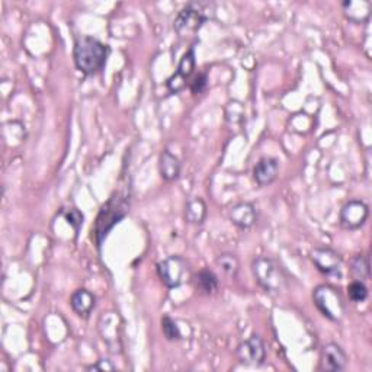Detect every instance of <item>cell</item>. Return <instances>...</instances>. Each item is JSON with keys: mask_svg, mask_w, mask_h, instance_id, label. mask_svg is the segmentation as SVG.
<instances>
[{"mask_svg": "<svg viewBox=\"0 0 372 372\" xmlns=\"http://www.w3.org/2000/svg\"><path fill=\"white\" fill-rule=\"evenodd\" d=\"M162 330H163L165 338L170 342H176V340L182 339V333L179 330L178 323H176L173 319H170L169 316H165L162 319Z\"/></svg>", "mask_w": 372, "mask_h": 372, "instance_id": "cell-23", "label": "cell"}, {"mask_svg": "<svg viewBox=\"0 0 372 372\" xmlns=\"http://www.w3.org/2000/svg\"><path fill=\"white\" fill-rule=\"evenodd\" d=\"M368 215L369 208L364 201L352 200L342 207L339 223L345 230H358L366 223Z\"/></svg>", "mask_w": 372, "mask_h": 372, "instance_id": "cell-9", "label": "cell"}, {"mask_svg": "<svg viewBox=\"0 0 372 372\" xmlns=\"http://www.w3.org/2000/svg\"><path fill=\"white\" fill-rule=\"evenodd\" d=\"M228 217L234 226H237L242 230H249L256 224L258 220L256 207H254L252 202H239L230 209Z\"/></svg>", "mask_w": 372, "mask_h": 372, "instance_id": "cell-14", "label": "cell"}, {"mask_svg": "<svg viewBox=\"0 0 372 372\" xmlns=\"http://www.w3.org/2000/svg\"><path fill=\"white\" fill-rule=\"evenodd\" d=\"M88 371H113L115 366L106 361V359H101V361H97L95 365H90L86 368Z\"/></svg>", "mask_w": 372, "mask_h": 372, "instance_id": "cell-26", "label": "cell"}, {"mask_svg": "<svg viewBox=\"0 0 372 372\" xmlns=\"http://www.w3.org/2000/svg\"><path fill=\"white\" fill-rule=\"evenodd\" d=\"M108 55L109 47L93 36H81L74 44V64L86 76L99 73L106 64Z\"/></svg>", "mask_w": 372, "mask_h": 372, "instance_id": "cell-1", "label": "cell"}, {"mask_svg": "<svg viewBox=\"0 0 372 372\" xmlns=\"http://www.w3.org/2000/svg\"><path fill=\"white\" fill-rule=\"evenodd\" d=\"M312 301L322 315L330 322H340L345 316V303L340 292L330 285H319L312 291Z\"/></svg>", "mask_w": 372, "mask_h": 372, "instance_id": "cell-4", "label": "cell"}, {"mask_svg": "<svg viewBox=\"0 0 372 372\" xmlns=\"http://www.w3.org/2000/svg\"><path fill=\"white\" fill-rule=\"evenodd\" d=\"M207 219V205L201 198L188 201L185 207V220L189 224H202Z\"/></svg>", "mask_w": 372, "mask_h": 372, "instance_id": "cell-19", "label": "cell"}, {"mask_svg": "<svg viewBox=\"0 0 372 372\" xmlns=\"http://www.w3.org/2000/svg\"><path fill=\"white\" fill-rule=\"evenodd\" d=\"M217 265L221 268V270L226 273V275L231 278L237 277L239 269H240V262L233 253H221L217 258Z\"/></svg>", "mask_w": 372, "mask_h": 372, "instance_id": "cell-21", "label": "cell"}, {"mask_svg": "<svg viewBox=\"0 0 372 372\" xmlns=\"http://www.w3.org/2000/svg\"><path fill=\"white\" fill-rule=\"evenodd\" d=\"M64 219H66V221L74 228L76 233L79 231V228H81L82 224H83V214H82L79 209H76V208L69 209V211L64 214Z\"/></svg>", "mask_w": 372, "mask_h": 372, "instance_id": "cell-24", "label": "cell"}, {"mask_svg": "<svg viewBox=\"0 0 372 372\" xmlns=\"http://www.w3.org/2000/svg\"><path fill=\"white\" fill-rule=\"evenodd\" d=\"M236 355L242 364L262 365L266 359V347L262 338L259 335H252L237 346Z\"/></svg>", "mask_w": 372, "mask_h": 372, "instance_id": "cell-10", "label": "cell"}, {"mask_svg": "<svg viewBox=\"0 0 372 372\" xmlns=\"http://www.w3.org/2000/svg\"><path fill=\"white\" fill-rule=\"evenodd\" d=\"M128 212V201L127 197L118 192L101 208L99 214L96 217L95 227H92V233L95 236V242L97 247H101L104 239H106L108 233L113 228L115 224H118Z\"/></svg>", "mask_w": 372, "mask_h": 372, "instance_id": "cell-2", "label": "cell"}, {"mask_svg": "<svg viewBox=\"0 0 372 372\" xmlns=\"http://www.w3.org/2000/svg\"><path fill=\"white\" fill-rule=\"evenodd\" d=\"M280 162L275 158H262L253 167V179L259 186H269L278 178Z\"/></svg>", "mask_w": 372, "mask_h": 372, "instance_id": "cell-13", "label": "cell"}, {"mask_svg": "<svg viewBox=\"0 0 372 372\" xmlns=\"http://www.w3.org/2000/svg\"><path fill=\"white\" fill-rule=\"evenodd\" d=\"M159 172H160V176H162L163 181H166V182L176 181L181 176L179 159L176 158L172 151L165 150L159 158Z\"/></svg>", "mask_w": 372, "mask_h": 372, "instance_id": "cell-17", "label": "cell"}, {"mask_svg": "<svg viewBox=\"0 0 372 372\" xmlns=\"http://www.w3.org/2000/svg\"><path fill=\"white\" fill-rule=\"evenodd\" d=\"M311 262L315 263L319 272L326 277L340 278L342 277V258L338 252L329 247H316L310 254Z\"/></svg>", "mask_w": 372, "mask_h": 372, "instance_id": "cell-7", "label": "cell"}, {"mask_svg": "<svg viewBox=\"0 0 372 372\" xmlns=\"http://www.w3.org/2000/svg\"><path fill=\"white\" fill-rule=\"evenodd\" d=\"M209 19L208 13V5L192 2L188 4L176 16L173 28L181 36L195 34L201 29V27Z\"/></svg>", "mask_w": 372, "mask_h": 372, "instance_id": "cell-5", "label": "cell"}, {"mask_svg": "<svg viewBox=\"0 0 372 372\" xmlns=\"http://www.w3.org/2000/svg\"><path fill=\"white\" fill-rule=\"evenodd\" d=\"M345 16L354 24H366L371 18L372 5L369 0H346L342 4Z\"/></svg>", "mask_w": 372, "mask_h": 372, "instance_id": "cell-15", "label": "cell"}, {"mask_svg": "<svg viewBox=\"0 0 372 372\" xmlns=\"http://www.w3.org/2000/svg\"><path fill=\"white\" fill-rule=\"evenodd\" d=\"M207 82H208L207 73H200L197 77H195L193 82L191 83V90H192L195 95L204 92V89L207 88Z\"/></svg>", "mask_w": 372, "mask_h": 372, "instance_id": "cell-25", "label": "cell"}, {"mask_svg": "<svg viewBox=\"0 0 372 372\" xmlns=\"http://www.w3.org/2000/svg\"><path fill=\"white\" fill-rule=\"evenodd\" d=\"M347 365V355L338 343H327L322 349L320 369L327 372L343 371Z\"/></svg>", "mask_w": 372, "mask_h": 372, "instance_id": "cell-12", "label": "cell"}, {"mask_svg": "<svg viewBox=\"0 0 372 372\" xmlns=\"http://www.w3.org/2000/svg\"><path fill=\"white\" fill-rule=\"evenodd\" d=\"M101 336L104 342L111 347L112 352L121 349V336H123V322L118 316V312L108 311L104 312L97 323Z\"/></svg>", "mask_w": 372, "mask_h": 372, "instance_id": "cell-8", "label": "cell"}, {"mask_svg": "<svg viewBox=\"0 0 372 372\" xmlns=\"http://www.w3.org/2000/svg\"><path fill=\"white\" fill-rule=\"evenodd\" d=\"M195 287L202 294L212 296V294L219 291V278L212 270L202 269L195 275Z\"/></svg>", "mask_w": 372, "mask_h": 372, "instance_id": "cell-18", "label": "cell"}, {"mask_svg": "<svg viewBox=\"0 0 372 372\" xmlns=\"http://www.w3.org/2000/svg\"><path fill=\"white\" fill-rule=\"evenodd\" d=\"M350 275L355 281H366L369 278V256L368 254H358L350 261Z\"/></svg>", "mask_w": 372, "mask_h": 372, "instance_id": "cell-20", "label": "cell"}, {"mask_svg": "<svg viewBox=\"0 0 372 372\" xmlns=\"http://www.w3.org/2000/svg\"><path fill=\"white\" fill-rule=\"evenodd\" d=\"M158 273L167 288H178L189 278V266L181 256H169L158 265Z\"/></svg>", "mask_w": 372, "mask_h": 372, "instance_id": "cell-6", "label": "cell"}, {"mask_svg": "<svg viewBox=\"0 0 372 372\" xmlns=\"http://www.w3.org/2000/svg\"><path fill=\"white\" fill-rule=\"evenodd\" d=\"M254 281L268 294H281L287 287V277L281 266L268 256H258L252 261Z\"/></svg>", "mask_w": 372, "mask_h": 372, "instance_id": "cell-3", "label": "cell"}, {"mask_svg": "<svg viewBox=\"0 0 372 372\" xmlns=\"http://www.w3.org/2000/svg\"><path fill=\"white\" fill-rule=\"evenodd\" d=\"M349 300L354 303H364L368 298V288L364 281H354L347 287Z\"/></svg>", "mask_w": 372, "mask_h": 372, "instance_id": "cell-22", "label": "cell"}, {"mask_svg": "<svg viewBox=\"0 0 372 372\" xmlns=\"http://www.w3.org/2000/svg\"><path fill=\"white\" fill-rule=\"evenodd\" d=\"M193 70H195V50L191 47L181 58L178 70H176V73L167 79L166 82L167 89L172 93H178L179 90H182L186 85V79L192 76Z\"/></svg>", "mask_w": 372, "mask_h": 372, "instance_id": "cell-11", "label": "cell"}, {"mask_svg": "<svg viewBox=\"0 0 372 372\" xmlns=\"http://www.w3.org/2000/svg\"><path fill=\"white\" fill-rule=\"evenodd\" d=\"M70 305L77 316L88 319L96 307V297L88 289H77L70 298Z\"/></svg>", "mask_w": 372, "mask_h": 372, "instance_id": "cell-16", "label": "cell"}]
</instances>
